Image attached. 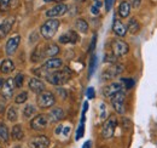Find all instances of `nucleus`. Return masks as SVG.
Segmentation results:
<instances>
[{
	"mask_svg": "<svg viewBox=\"0 0 157 148\" xmlns=\"http://www.w3.org/2000/svg\"><path fill=\"white\" fill-rule=\"evenodd\" d=\"M71 71L65 67L64 69L60 71H53V72H48L45 74L46 80L51 84V85H56V86H60L64 85L65 83L69 81V79L71 78Z\"/></svg>",
	"mask_w": 157,
	"mask_h": 148,
	"instance_id": "f257e3e1",
	"label": "nucleus"
},
{
	"mask_svg": "<svg viewBox=\"0 0 157 148\" xmlns=\"http://www.w3.org/2000/svg\"><path fill=\"white\" fill-rule=\"evenodd\" d=\"M59 28V21L57 18H50L47 19L41 27H40V33L45 39H52L55 37L56 32Z\"/></svg>",
	"mask_w": 157,
	"mask_h": 148,
	"instance_id": "f03ea898",
	"label": "nucleus"
},
{
	"mask_svg": "<svg viewBox=\"0 0 157 148\" xmlns=\"http://www.w3.org/2000/svg\"><path fill=\"white\" fill-rule=\"evenodd\" d=\"M62 66H63V61H62L60 58H57V57H50V58L41 66V68H39V71H34V72L38 74L44 73V76H45V74L46 73L57 71V69H59Z\"/></svg>",
	"mask_w": 157,
	"mask_h": 148,
	"instance_id": "7ed1b4c3",
	"label": "nucleus"
},
{
	"mask_svg": "<svg viewBox=\"0 0 157 148\" xmlns=\"http://www.w3.org/2000/svg\"><path fill=\"white\" fill-rule=\"evenodd\" d=\"M116 126H117V118L115 115H110L105 120V123L103 125V129H101V136H103V138H105V140L111 138L114 136V134H115Z\"/></svg>",
	"mask_w": 157,
	"mask_h": 148,
	"instance_id": "20e7f679",
	"label": "nucleus"
},
{
	"mask_svg": "<svg viewBox=\"0 0 157 148\" xmlns=\"http://www.w3.org/2000/svg\"><path fill=\"white\" fill-rule=\"evenodd\" d=\"M36 103L40 108H50L52 106H55L56 103V97L55 95L50 91H42L38 95L36 98Z\"/></svg>",
	"mask_w": 157,
	"mask_h": 148,
	"instance_id": "39448f33",
	"label": "nucleus"
},
{
	"mask_svg": "<svg viewBox=\"0 0 157 148\" xmlns=\"http://www.w3.org/2000/svg\"><path fill=\"white\" fill-rule=\"evenodd\" d=\"M123 69H124L123 64H121V63H113L110 67H108V68L101 73V80H104V81L111 80V79L118 76L120 74L123 72Z\"/></svg>",
	"mask_w": 157,
	"mask_h": 148,
	"instance_id": "423d86ee",
	"label": "nucleus"
},
{
	"mask_svg": "<svg viewBox=\"0 0 157 148\" xmlns=\"http://www.w3.org/2000/svg\"><path fill=\"white\" fill-rule=\"evenodd\" d=\"M111 105L117 114L126 113V95L123 91H120L111 97Z\"/></svg>",
	"mask_w": 157,
	"mask_h": 148,
	"instance_id": "0eeeda50",
	"label": "nucleus"
},
{
	"mask_svg": "<svg viewBox=\"0 0 157 148\" xmlns=\"http://www.w3.org/2000/svg\"><path fill=\"white\" fill-rule=\"evenodd\" d=\"M111 51L117 57H121V56H124L128 54L129 46L126 41L121 40V39H114L111 41Z\"/></svg>",
	"mask_w": 157,
	"mask_h": 148,
	"instance_id": "6e6552de",
	"label": "nucleus"
},
{
	"mask_svg": "<svg viewBox=\"0 0 157 148\" xmlns=\"http://www.w3.org/2000/svg\"><path fill=\"white\" fill-rule=\"evenodd\" d=\"M48 117L46 114H38L35 118L32 119L30 121V128L35 131H41V130L46 129L47 124H48Z\"/></svg>",
	"mask_w": 157,
	"mask_h": 148,
	"instance_id": "1a4fd4ad",
	"label": "nucleus"
},
{
	"mask_svg": "<svg viewBox=\"0 0 157 148\" xmlns=\"http://www.w3.org/2000/svg\"><path fill=\"white\" fill-rule=\"evenodd\" d=\"M29 148H48L50 146V138L46 135H39L29 140L28 142Z\"/></svg>",
	"mask_w": 157,
	"mask_h": 148,
	"instance_id": "9d476101",
	"label": "nucleus"
},
{
	"mask_svg": "<svg viewBox=\"0 0 157 148\" xmlns=\"http://www.w3.org/2000/svg\"><path fill=\"white\" fill-rule=\"evenodd\" d=\"M20 43H21V35H18V34H15V35H12V37L10 38L6 41V45H5V52H6V55L9 56L13 55L17 51V49L20 46Z\"/></svg>",
	"mask_w": 157,
	"mask_h": 148,
	"instance_id": "9b49d317",
	"label": "nucleus"
},
{
	"mask_svg": "<svg viewBox=\"0 0 157 148\" xmlns=\"http://www.w3.org/2000/svg\"><path fill=\"white\" fill-rule=\"evenodd\" d=\"M15 90H16V84H15L13 78H9V79H6V81H4V85L1 88V95H2V97L9 100L13 96Z\"/></svg>",
	"mask_w": 157,
	"mask_h": 148,
	"instance_id": "f8f14e48",
	"label": "nucleus"
},
{
	"mask_svg": "<svg viewBox=\"0 0 157 148\" xmlns=\"http://www.w3.org/2000/svg\"><path fill=\"white\" fill-rule=\"evenodd\" d=\"M68 11V6L65 4H57L53 7H51L50 10L46 11V16L50 18H57L59 16L65 15Z\"/></svg>",
	"mask_w": 157,
	"mask_h": 148,
	"instance_id": "ddd939ff",
	"label": "nucleus"
},
{
	"mask_svg": "<svg viewBox=\"0 0 157 148\" xmlns=\"http://www.w3.org/2000/svg\"><path fill=\"white\" fill-rule=\"evenodd\" d=\"M122 89H123L122 83H111V84L106 85V86L103 89V95H104L106 98H111L114 95H116L117 92L122 91Z\"/></svg>",
	"mask_w": 157,
	"mask_h": 148,
	"instance_id": "4468645a",
	"label": "nucleus"
},
{
	"mask_svg": "<svg viewBox=\"0 0 157 148\" xmlns=\"http://www.w3.org/2000/svg\"><path fill=\"white\" fill-rule=\"evenodd\" d=\"M78 40H80L78 34L75 31H73V29L68 31L67 33L62 34V35L58 38V41L60 44H76Z\"/></svg>",
	"mask_w": 157,
	"mask_h": 148,
	"instance_id": "2eb2a0df",
	"label": "nucleus"
},
{
	"mask_svg": "<svg viewBox=\"0 0 157 148\" xmlns=\"http://www.w3.org/2000/svg\"><path fill=\"white\" fill-rule=\"evenodd\" d=\"M15 23V17H9L0 24V40L7 37V34L11 32Z\"/></svg>",
	"mask_w": 157,
	"mask_h": 148,
	"instance_id": "dca6fc26",
	"label": "nucleus"
},
{
	"mask_svg": "<svg viewBox=\"0 0 157 148\" xmlns=\"http://www.w3.org/2000/svg\"><path fill=\"white\" fill-rule=\"evenodd\" d=\"M28 86H29V89L33 91L34 93H41L42 91H45V89H46V86H45V83L44 81H41L39 78H32L30 80H29V83H28Z\"/></svg>",
	"mask_w": 157,
	"mask_h": 148,
	"instance_id": "f3484780",
	"label": "nucleus"
},
{
	"mask_svg": "<svg viewBox=\"0 0 157 148\" xmlns=\"http://www.w3.org/2000/svg\"><path fill=\"white\" fill-rule=\"evenodd\" d=\"M59 46L56 43H48L42 46V54L44 57H55L59 54Z\"/></svg>",
	"mask_w": 157,
	"mask_h": 148,
	"instance_id": "a211bd4d",
	"label": "nucleus"
},
{
	"mask_svg": "<svg viewBox=\"0 0 157 148\" xmlns=\"http://www.w3.org/2000/svg\"><path fill=\"white\" fill-rule=\"evenodd\" d=\"M113 31L117 37H124L127 34V27L120 21L118 18L114 17V22H113Z\"/></svg>",
	"mask_w": 157,
	"mask_h": 148,
	"instance_id": "6ab92c4d",
	"label": "nucleus"
},
{
	"mask_svg": "<svg viewBox=\"0 0 157 148\" xmlns=\"http://www.w3.org/2000/svg\"><path fill=\"white\" fill-rule=\"evenodd\" d=\"M64 111L60 108V107H56V108H52L51 112L48 113V120L51 121V123H58L60 120H63V118H64Z\"/></svg>",
	"mask_w": 157,
	"mask_h": 148,
	"instance_id": "aec40b11",
	"label": "nucleus"
},
{
	"mask_svg": "<svg viewBox=\"0 0 157 148\" xmlns=\"http://www.w3.org/2000/svg\"><path fill=\"white\" fill-rule=\"evenodd\" d=\"M131 9H132V6H131V4L128 1H122L118 5V10H117L120 17L121 18H127L129 16V14H131Z\"/></svg>",
	"mask_w": 157,
	"mask_h": 148,
	"instance_id": "412c9836",
	"label": "nucleus"
},
{
	"mask_svg": "<svg viewBox=\"0 0 157 148\" xmlns=\"http://www.w3.org/2000/svg\"><path fill=\"white\" fill-rule=\"evenodd\" d=\"M15 69V63L11 60H4L0 64V71L4 74H10Z\"/></svg>",
	"mask_w": 157,
	"mask_h": 148,
	"instance_id": "4be33fe9",
	"label": "nucleus"
},
{
	"mask_svg": "<svg viewBox=\"0 0 157 148\" xmlns=\"http://www.w3.org/2000/svg\"><path fill=\"white\" fill-rule=\"evenodd\" d=\"M140 31V23L138 22L137 18H131L128 24H127V32H129L131 34H137Z\"/></svg>",
	"mask_w": 157,
	"mask_h": 148,
	"instance_id": "5701e85b",
	"label": "nucleus"
},
{
	"mask_svg": "<svg viewBox=\"0 0 157 148\" xmlns=\"http://www.w3.org/2000/svg\"><path fill=\"white\" fill-rule=\"evenodd\" d=\"M75 28H76V31H78L80 33L86 34V33L88 32V23H87L86 19L78 18V19H76V22H75Z\"/></svg>",
	"mask_w": 157,
	"mask_h": 148,
	"instance_id": "b1692460",
	"label": "nucleus"
},
{
	"mask_svg": "<svg viewBox=\"0 0 157 148\" xmlns=\"http://www.w3.org/2000/svg\"><path fill=\"white\" fill-rule=\"evenodd\" d=\"M9 137H10V135H9L7 126L4 123H1L0 124V143H7L9 142Z\"/></svg>",
	"mask_w": 157,
	"mask_h": 148,
	"instance_id": "393cba45",
	"label": "nucleus"
},
{
	"mask_svg": "<svg viewBox=\"0 0 157 148\" xmlns=\"http://www.w3.org/2000/svg\"><path fill=\"white\" fill-rule=\"evenodd\" d=\"M11 135H12V138H13V140L21 141V140L24 137V131H23V129H22L21 125H15V126L12 128Z\"/></svg>",
	"mask_w": 157,
	"mask_h": 148,
	"instance_id": "a878e982",
	"label": "nucleus"
},
{
	"mask_svg": "<svg viewBox=\"0 0 157 148\" xmlns=\"http://www.w3.org/2000/svg\"><path fill=\"white\" fill-rule=\"evenodd\" d=\"M42 58H45V57H44V54H42V45H40L32 54V61L33 62H39Z\"/></svg>",
	"mask_w": 157,
	"mask_h": 148,
	"instance_id": "bb28decb",
	"label": "nucleus"
},
{
	"mask_svg": "<svg viewBox=\"0 0 157 148\" xmlns=\"http://www.w3.org/2000/svg\"><path fill=\"white\" fill-rule=\"evenodd\" d=\"M35 113H36L35 106H33V105H27V106L24 107V109H23V117L28 119V118H32Z\"/></svg>",
	"mask_w": 157,
	"mask_h": 148,
	"instance_id": "cd10ccee",
	"label": "nucleus"
},
{
	"mask_svg": "<svg viewBox=\"0 0 157 148\" xmlns=\"http://www.w3.org/2000/svg\"><path fill=\"white\" fill-rule=\"evenodd\" d=\"M18 118V112H17V108L15 106H11L7 111V119L10 121H16Z\"/></svg>",
	"mask_w": 157,
	"mask_h": 148,
	"instance_id": "c85d7f7f",
	"label": "nucleus"
},
{
	"mask_svg": "<svg viewBox=\"0 0 157 148\" xmlns=\"http://www.w3.org/2000/svg\"><path fill=\"white\" fill-rule=\"evenodd\" d=\"M15 1H17V0H0V11L1 12L7 11L13 5Z\"/></svg>",
	"mask_w": 157,
	"mask_h": 148,
	"instance_id": "c756f323",
	"label": "nucleus"
},
{
	"mask_svg": "<svg viewBox=\"0 0 157 148\" xmlns=\"http://www.w3.org/2000/svg\"><path fill=\"white\" fill-rule=\"evenodd\" d=\"M121 83H122V85L124 86L126 90H131L134 86V84H136L134 79H132V78H122L121 79Z\"/></svg>",
	"mask_w": 157,
	"mask_h": 148,
	"instance_id": "7c9ffc66",
	"label": "nucleus"
},
{
	"mask_svg": "<svg viewBox=\"0 0 157 148\" xmlns=\"http://www.w3.org/2000/svg\"><path fill=\"white\" fill-rule=\"evenodd\" d=\"M27 100H28V92H27V91H22L20 95L16 96L15 102H16L17 105H22V103H24Z\"/></svg>",
	"mask_w": 157,
	"mask_h": 148,
	"instance_id": "2f4dec72",
	"label": "nucleus"
},
{
	"mask_svg": "<svg viewBox=\"0 0 157 148\" xmlns=\"http://www.w3.org/2000/svg\"><path fill=\"white\" fill-rule=\"evenodd\" d=\"M96 66H97V56H92L91 58V62H90V68H88V78L92 76V74L96 69Z\"/></svg>",
	"mask_w": 157,
	"mask_h": 148,
	"instance_id": "473e14b6",
	"label": "nucleus"
},
{
	"mask_svg": "<svg viewBox=\"0 0 157 148\" xmlns=\"http://www.w3.org/2000/svg\"><path fill=\"white\" fill-rule=\"evenodd\" d=\"M104 61L105 62H108V63H116V61H117V56L115 55L113 51L111 52H106L105 56H104Z\"/></svg>",
	"mask_w": 157,
	"mask_h": 148,
	"instance_id": "72a5a7b5",
	"label": "nucleus"
},
{
	"mask_svg": "<svg viewBox=\"0 0 157 148\" xmlns=\"http://www.w3.org/2000/svg\"><path fill=\"white\" fill-rule=\"evenodd\" d=\"M13 80H15V84H16V88H22L23 86V83H24V75L22 73H18L15 78H13Z\"/></svg>",
	"mask_w": 157,
	"mask_h": 148,
	"instance_id": "f704fd0d",
	"label": "nucleus"
},
{
	"mask_svg": "<svg viewBox=\"0 0 157 148\" xmlns=\"http://www.w3.org/2000/svg\"><path fill=\"white\" fill-rule=\"evenodd\" d=\"M83 134H85V123H80V125H78V131H76V141H78L82 136H83Z\"/></svg>",
	"mask_w": 157,
	"mask_h": 148,
	"instance_id": "c9c22d12",
	"label": "nucleus"
},
{
	"mask_svg": "<svg viewBox=\"0 0 157 148\" xmlns=\"http://www.w3.org/2000/svg\"><path fill=\"white\" fill-rule=\"evenodd\" d=\"M96 45H97V34H94L92 37V41H91V45H90V52H93L94 51Z\"/></svg>",
	"mask_w": 157,
	"mask_h": 148,
	"instance_id": "e433bc0d",
	"label": "nucleus"
},
{
	"mask_svg": "<svg viewBox=\"0 0 157 148\" xmlns=\"http://www.w3.org/2000/svg\"><path fill=\"white\" fill-rule=\"evenodd\" d=\"M86 96H87V98H88V100L94 98V96H96V91H94V89H93V88H88V89H87V91H86Z\"/></svg>",
	"mask_w": 157,
	"mask_h": 148,
	"instance_id": "4c0bfd02",
	"label": "nucleus"
},
{
	"mask_svg": "<svg viewBox=\"0 0 157 148\" xmlns=\"http://www.w3.org/2000/svg\"><path fill=\"white\" fill-rule=\"evenodd\" d=\"M104 4H105V10H106V11H110V10H111V7H113L114 0H105V1H104Z\"/></svg>",
	"mask_w": 157,
	"mask_h": 148,
	"instance_id": "58836bf2",
	"label": "nucleus"
},
{
	"mask_svg": "<svg viewBox=\"0 0 157 148\" xmlns=\"http://www.w3.org/2000/svg\"><path fill=\"white\" fill-rule=\"evenodd\" d=\"M129 4H131V6H132V7L137 9V7H139V6H140L141 0H129Z\"/></svg>",
	"mask_w": 157,
	"mask_h": 148,
	"instance_id": "ea45409f",
	"label": "nucleus"
},
{
	"mask_svg": "<svg viewBox=\"0 0 157 148\" xmlns=\"http://www.w3.org/2000/svg\"><path fill=\"white\" fill-rule=\"evenodd\" d=\"M69 131H70V126H63L62 132H63L64 136H68V135H69Z\"/></svg>",
	"mask_w": 157,
	"mask_h": 148,
	"instance_id": "a19ab883",
	"label": "nucleus"
},
{
	"mask_svg": "<svg viewBox=\"0 0 157 148\" xmlns=\"http://www.w3.org/2000/svg\"><path fill=\"white\" fill-rule=\"evenodd\" d=\"M91 12H92L93 15H98V14H99V7H97V6H94V5H93V6L91 7Z\"/></svg>",
	"mask_w": 157,
	"mask_h": 148,
	"instance_id": "79ce46f5",
	"label": "nucleus"
},
{
	"mask_svg": "<svg viewBox=\"0 0 157 148\" xmlns=\"http://www.w3.org/2000/svg\"><path fill=\"white\" fill-rule=\"evenodd\" d=\"M100 109H101V114H100V117L104 119V117H105V105H104V103H101V105H100Z\"/></svg>",
	"mask_w": 157,
	"mask_h": 148,
	"instance_id": "37998d69",
	"label": "nucleus"
},
{
	"mask_svg": "<svg viewBox=\"0 0 157 148\" xmlns=\"http://www.w3.org/2000/svg\"><path fill=\"white\" fill-rule=\"evenodd\" d=\"M91 147H92V142L91 141H86L83 143V146H82V148H91Z\"/></svg>",
	"mask_w": 157,
	"mask_h": 148,
	"instance_id": "c03bdc74",
	"label": "nucleus"
},
{
	"mask_svg": "<svg viewBox=\"0 0 157 148\" xmlns=\"http://www.w3.org/2000/svg\"><path fill=\"white\" fill-rule=\"evenodd\" d=\"M4 111H5V105H4L2 101H0V114H2Z\"/></svg>",
	"mask_w": 157,
	"mask_h": 148,
	"instance_id": "a18cd8bd",
	"label": "nucleus"
},
{
	"mask_svg": "<svg viewBox=\"0 0 157 148\" xmlns=\"http://www.w3.org/2000/svg\"><path fill=\"white\" fill-rule=\"evenodd\" d=\"M87 109H88V102H85V103H83V109H82V114H85V113L87 112Z\"/></svg>",
	"mask_w": 157,
	"mask_h": 148,
	"instance_id": "49530a36",
	"label": "nucleus"
},
{
	"mask_svg": "<svg viewBox=\"0 0 157 148\" xmlns=\"http://www.w3.org/2000/svg\"><path fill=\"white\" fill-rule=\"evenodd\" d=\"M62 130H63V126H58V128H57V129H56V131H55V132H56V134H57V135H59V134H60V132H62Z\"/></svg>",
	"mask_w": 157,
	"mask_h": 148,
	"instance_id": "de8ad7c7",
	"label": "nucleus"
},
{
	"mask_svg": "<svg viewBox=\"0 0 157 148\" xmlns=\"http://www.w3.org/2000/svg\"><path fill=\"white\" fill-rule=\"evenodd\" d=\"M94 1H96L94 6H97V7H100V6H101V1H100V0H94Z\"/></svg>",
	"mask_w": 157,
	"mask_h": 148,
	"instance_id": "09e8293b",
	"label": "nucleus"
},
{
	"mask_svg": "<svg viewBox=\"0 0 157 148\" xmlns=\"http://www.w3.org/2000/svg\"><path fill=\"white\" fill-rule=\"evenodd\" d=\"M2 85H4V79H2V78H0V89L2 88Z\"/></svg>",
	"mask_w": 157,
	"mask_h": 148,
	"instance_id": "8fccbe9b",
	"label": "nucleus"
},
{
	"mask_svg": "<svg viewBox=\"0 0 157 148\" xmlns=\"http://www.w3.org/2000/svg\"><path fill=\"white\" fill-rule=\"evenodd\" d=\"M45 2H52V1H55V0H44Z\"/></svg>",
	"mask_w": 157,
	"mask_h": 148,
	"instance_id": "3c124183",
	"label": "nucleus"
},
{
	"mask_svg": "<svg viewBox=\"0 0 157 148\" xmlns=\"http://www.w3.org/2000/svg\"><path fill=\"white\" fill-rule=\"evenodd\" d=\"M76 1H83V0H76Z\"/></svg>",
	"mask_w": 157,
	"mask_h": 148,
	"instance_id": "603ef678",
	"label": "nucleus"
},
{
	"mask_svg": "<svg viewBox=\"0 0 157 148\" xmlns=\"http://www.w3.org/2000/svg\"><path fill=\"white\" fill-rule=\"evenodd\" d=\"M58 1H63V0H58Z\"/></svg>",
	"mask_w": 157,
	"mask_h": 148,
	"instance_id": "864d4df0",
	"label": "nucleus"
},
{
	"mask_svg": "<svg viewBox=\"0 0 157 148\" xmlns=\"http://www.w3.org/2000/svg\"><path fill=\"white\" fill-rule=\"evenodd\" d=\"M16 148H20V147H16Z\"/></svg>",
	"mask_w": 157,
	"mask_h": 148,
	"instance_id": "5fc2aeb1",
	"label": "nucleus"
}]
</instances>
